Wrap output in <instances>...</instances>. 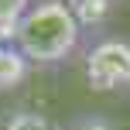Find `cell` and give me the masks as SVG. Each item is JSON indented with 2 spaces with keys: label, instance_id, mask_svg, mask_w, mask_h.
Returning a JSON list of instances; mask_svg holds the SVG:
<instances>
[{
  "label": "cell",
  "instance_id": "1",
  "mask_svg": "<svg viewBox=\"0 0 130 130\" xmlns=\"http://www.w3.org/2000/svg\"><path fill=\"white\" fill-rule=\"evenodd\" d=\"M82 27L65 7V0H34L14 27V48L31 62V69L62 65L82 48Z\"/></svg>",
  "mask_w": 130,
  "mask_h": 130
},
{
  "label": "cell",
  "instance_id": "2",
  "mask_svg": "<svg viewBox=\"0 0 130 130\" xmlns=\"http://www.w3.org/2000/svg\"><path fill=\"white\" fill-rule=\"evenodd\" d=\"M82 79L92 92H130V38L96 34L82 48Z\"/></svg>",
  "mask_w": 130,
  "mask_h": 130
},
{
  "label": "cell",
  "instance_id": "8",
  "mask_svg": "<svg viewBox=\"0 0 130 130\" xmlns=\"http://www.w3.org/2000/svg\"><path fill=\"white\" fill-rule=\"evenodd\" d=\"M7 45H14V31H4V27H0V52H4Z\"/></svg>",
  "mask_w": 130,
  "mask_h": 130
},
{
  "label": "cell",
  "instance_id": "6",
  "mask_svg": "<svg viewBox=\"0 0 130 130\" xmlns=\"http://www.w3.org/2000/svg\"><path fill=\"white\" fill-rule=\"evenodd\" d=\"M31 4L34 0H0V27H4V31H14L17 21L27 14Z\"/></svg>",
  "mask_w": 130,
  "mask_h": 130
},
{
  "label": "cell",
  "instance_id": "7",
  "mask_svg": "<svg viewBox=\"0 0 130 130\" xmlns=\"http://www.w3.org/2000/svg\"><path fill=\"white\" fill-rule=\"evenodd\" d=\"M65 130H120L113 120L99 117V113H82V117H75L72 123H65Z\"/></svg>",
  "mask_w": 130,
  "mask_h": 130
},
{
  "label": "cell",
  "instance_id": "3",
  "mask_svg": "<svg viewBox=\"0 0 130 130\" xmlns=\"http://www.w3.org/2000/svg\"><path fill=\"white\" fill-rule=\"evenodd\" d=\"M65 7L72 10V17L79 21V27L86 34V31H103L110 24L117 0H65Z\"/></svg>",
  "mask_w": 130,
  "mask_h": 130
},
{
  "label": "cell",
  "instance_id": "4",
  "mask_svg": "<svg viewBox=\"0 0 130 130\" xmlns=\"http://www.w3.org/2000/svg\"><path fill=\"white\" fill-rule=\"evenodd\" d=\"M0 130H65L52 113L34 110V106H17V110L4 113L0 120Z\"/></svg>",
  "mask_w": 130,
  "mask_h": 130
},
{
  "label": "cell",
  "instance_id": "5",
  "mask_svg": "<svg viewBox=\"0 0 130 130\" xmlns=\"http://www.w3.org/2000/svg\"><path fill=\"white\" fill-rule=\"evenodd\" d=\"M27 75H31V62H27L14 45H7L4 52H0V92L17 89Z\"/></svg>",
  "mask_w": 130,
  "mask_h": 130
}]
</instances>
